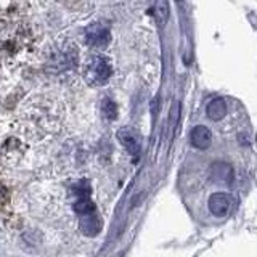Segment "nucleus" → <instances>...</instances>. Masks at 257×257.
<instances>
[{
  "instance_id": "obj_6",
  "label": "nucleus",
  "mask_w": 257,
  "mask_h": 257,
  "mask_svg": "<svg viewBox=\"0 0 257 257\" xmlns=\"http://www.w3.org/2000/svg\"><path fill=\"white\" fill-rule=\"evenodd\" d=\"M191 143L193 147H196L199 150H206L211 147V142H212V135H211V131H209L207 127L204 125H198L191 131Z\"/></svg>"
},
{
  "instance_id": "obj_5",
  "label": "nucleus",
  "mask_w": 257,
  "mask_h": 257,
  "mask_svg": "<svg viewBox=\"0 0 257 257\" xmlns=\"http://www.w3.org/2000/svg\"><path fill=\"white\" fill-rule=\"evenodd\" d=\"M79 228L84 235L95 236V235H98L101 230V219L95 214V211L82 214L80 215V220H79Z\"/></svg>"
},
{
  "instance_id": "obj_10",
  "label": "nucleus",
  "mask_w": 257,
  "mask_h": 257,
  "mask_svg": "<svg viewBox=\"0 0 257 257\" xmlns=\"http://www.w3.org/2000/svg\"><path fill=\"white\" fill-rule=\"evenodd\" d=\"M103 114L104 117H108V119H116L117 116V106H116V103L114 101H111V100H103Z\"/></svg>"
},
{
  "instance_id": "obj_11",
  "label": "nucleus",
  "mask_w": 257,
  "mask_h": 257,
  "mask_svg": "<svg viewBox=\"0 0 257 257\" xmlns=\"http://www.w3.org/2000/svg\"><path fill=\"white\" fill-rule=\"evenodd\" d=\"M169 116H171V117H169V128L174 132L177 122H179V116H180V103L179 101L174 103V106L171 109V114H169Z\"/></svg>"
},
{
  "instance_id": "obj_7",
  "label": "nucleus",
  "mask_w": 257,
  "mask_h": 257,
  "mask_svg": "<svg viewBox=\"0 0 257 257\" xmlns=\"http://www.w3.org/2000/svg\"><path fill=\"white\" fill-rule=\"evenodd\" d=\"M225 114H227V104H225V101L222 98H215V100H212L211 103H209V106H207V116H209V119L219 120Z\"/></svg>"
},
{
  "instance_id": "obj_4",
  "label": "nucleus",
  "mask_w": 257,
  "mask_h": 257,
  "mask_svg": "<svg viewBox=\"0 0 257 257\" xmlns=\"http://www.w3.org/2000/svg\"><path fill=\"white\" fill-rule=\"evenodd\" d=\"M231 199L227 193H214L209 198V211L217 217H225L230 211Z\"/></svg>"
},
{
  "instance_id": "obj_12",
  "label": "nucleus",
  "mask_w": 257,
  "mask_h": 257,
  "mask_svg": "<svg viewBox=\"0 0 257 257\" xmlns=\"http://www.w3.org/2000/svg\"><path fill=\"white\" fill-rule=\"evenodd\" d=\"M5 198H7V190L4 185H0V204H4Z\"/></svg>"
},
{
  "instance_id": "obj_2",
  "label": "nucleus",
  "mask_w": 257,
  "mask_h": 257,
  "mask_svg": "<svg viewBox=\"0 0 257 257\" xmlns=\"http://www.w3.org/2000/svg\"><path fill=\"white\" fill-rule=\"evenodd\" d=\"M111 40V34L108 28H104L103 24H90L85 29V42L92 48H104Z\"/></svg>"
},
{
  "instance_id": "obj_9",
  "label": "nucleus",
  "mask_w": 257,
  "mask_h": 257,
  "mask_svg": "<svg viewBox=\"0 0 257 257\" xmlns=\"http://www.w3.org/2000/svg\"><path fill=\"white\" fill-rule=\"evenodd\" d=\"M74 211L79 215H82V214L95 211V206H93V203H92L88 196H79L77 201H76V204H74Z\"/></svg>"
},
{
  "instance_id": "obj_1",
  "label": "nucleus",
  "mask_w": 257,
  "mask_h": 257,
  "mask_svg": "<svg viewBox=\"0 0 257 257\" xmlns=\"http://www.w3.org/2000/svg\"><path fill=\"white\" fill-rule=\"evenodd\" d=\"M112 74V66L109 60L103 55H93L87 60L84 66V77L90 85H104Z\"/></svg>"
},
{
  "instance_id": "obj_3",
  "label": "nucleus",
  "mask_w": 257,
  "mask_h": 257,
  "mask_svg": "<svg viewBox=\"0 0 257 257\" xmlns=\"http://www.w3.org/2000/svg\"><path fill=\"white\" fill-rule=\"evenodd\" d=\"M117 139L122 143V147L134 156H139L140 153V139L137 135L135 131H132L131 127H122L117 132Z\"/></svg>"
},
{
  "instance_id": "obj_8",
  "label": "nucleus",
  "mask_w": 257,
  "mask_h": 257,
  "mask_svg": "<svg viewBox=\"0 0 257 257\" xmlns=\"http://www.w3.org/2000/svg\"><path fill=\"white\" fill-rule=\"evenodd\" d=\"M169 15H171V7H169L167 0H158L156 8H155V16L161 26H164L169 20Z\"/></svg>"
}]
</instances>
